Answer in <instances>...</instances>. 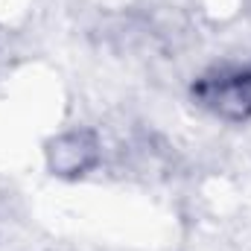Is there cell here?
I'll use <instances>...</instances> for the list:
<instances>
[{"label":"cell","instance_id":"obj_2","mask_svg":"<svg viewBox=\"0 0 251 251\" xmlns=\"http://www.w3.org/2000/svg\"><path fill=\"white\" fill-rule=\"evenodd\" d=\"M105 164V140L94 126H67L44 143V167L62 181H82Z\"/></svg>","mask_w":251,"mask_h":251},{"label":"cell","instance_id":"obj_1","mask_svg":"<svg viewBox=\"0 0 251 251\" xmlns=\"http://www.w3.org/2000/svg\"><path fill=\"white\" fill-rule=\"evenodd\" d=\"M193 105L222 126L251 123V59H225L190 82Z\"/></svg>","mask_w":251,"mask_h":251}]
</instances>
